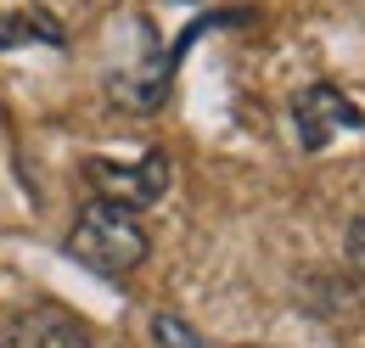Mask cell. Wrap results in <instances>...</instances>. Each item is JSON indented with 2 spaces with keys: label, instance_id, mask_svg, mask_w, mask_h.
<instances>
[{
  "label": "cell",
  "instance_id": "cell-5",
  "mask_svg": "<svg viewBox=\"0 0 365 348\" xmlns=\"http://www.w3.org/2000/svg\"><path fill=\"white\" fill-rule=\"evenodd\" d=\"M51 45V51H62L68 34L51 23V11H6L0 17V51H11V45Z\"/></svg>",
  "mask_w": 365,
  "mask_h": 348
},
{
  "label": "cell",
  "instance_id": "cell-3",
  "mask_svg": "<svg viewBox=\"0 0 365 348\" xmlns=\"http://www.w3.org/2000/svg\"><path fill=\"white\" fill-rule=\"evenodd\" d=\"M292 124H298V146L304 152H326L343 130H365V113L337 85H309L292 101Z\"/></svg>",
  "mask_w": 365,
  "mask_h": 348
},
{
  "label": "cell",
  "instance_id": "cell-4",
  "mask_svg": "<svg viewBox=\"0 0 365 348\" xmlns=\"http://www.w3.org/2000/svg\"><path fill=\"white\" fill-rule=\"evenodd\" d=\"M0 348H91V332L73 309L62 304H29L0 320Z\"/></svg>",
  "mask_w": 365,
  "mask_h": 348
},
{
  "label": "cell",
  "instance_id": "cell-2",
  "mask_svg": "<svg viewBox=\"0 0 365 348\" xmlns=\"http://www.w3.org/2000/svg\"><path fill=\"white\" fill-rule=\"evenodd\" d=\"M169 152H140L135 163H107V158H91L85 163V180L96 185V203H113V208H152L163 191H169Z\"/></svg>",
  "mask_w": 365,
  "mask_h": 348
},
{
  "label": "cell",
  "instance_id": "cell-1",
  "mask_svg": "<svg viewBox=\"0 0 365 348\" xmlns=\"http://www.w3.org/2000/svg\"><path fill=\"white\" fill-rule=\"evenodd\" d=\"M68 253L96 270V275H107V281H118V275H130L146 264V230H140V219L130 208H113V203H85L79 219H73V230H68Z\"/></svg>",
  "mask_w": 365,
  "mask_h": 348
},
{
  "label": "cell",
  "instance_id": "cell-7",
  "mask_svg": "<svg viewBox=\"0 0 365 348\" xmlns=\"http://www.w3.org/2000/svg\"><path fill=\"white\" fill-rule=\"evenodd\" d=\"M349 264L360 270V281H365V219H354V225H349Z\"/></svg>",
  "mask_w": 365,
  "mask_h": 348
},
{
  "label": "cell",
  "instance_id": "cell-6",
  "mask_svg": "<svg viewBox=\"0 0 365 348\" xmlns=\"http://www.w3.org/2000/svg\"><path fill=\"white\" fill-rule=\"evenodd\" d=\"M152 337H158V348H202V337L180 314H152Z\"/></svg>",
  "mask_w": 365,
  "mask_h": 348
}]
</instances>
